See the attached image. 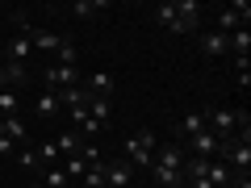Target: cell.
<instances>
[{
  "instance_id": "obj_12",
  "label": "cell",
  "mask_w": 251,
  "mask_h": 188,
  "mask_svg": "<svg viewBox=\"0 0 251 188\" xmlns=\"http://www.w3.org/2000/svg\"><path fill=\"white\" fill-rule=\"evenodd\" d=\"M54 146H59V159H67V155H80L84 138H80V130H63V134L54 138Z\"/></svg>"
},
{
  "instance_id": "obj_15",
  "label": "cell",
  "mask_w": 251,
  "mask_h": 188,
  "mask_svg": "<svg viewBox=\"0 0 251 188\" xmlns=\"http://www.w3.org/2000/svg\"><path fill=\"white\" fill-rule=\"evenodd\" d=\"M72 13H75L80 21H92L97 13H109V0H80V4H75Z\"/></svg>"
},
{
  "instance_id": "obj_9",
  "label": "cell",
  "mask_w": 251,
  "mask_h": 188,
  "mask_svg": "<svg viewBox=\"0 0 251 188\" xmlns=\"http://www.w3.org/2000/svg\"><path fill=\"white\" fill-rule=\"evenodd\" d=\"M25 38H29V46H34V50H42V54H46V50H59V46L67 42L63 34H54V29H38V25L29 29Z\"/></svg>"
},
{
  "instance_id": "obj_21",
  "label": "cell",
  "mask_w": 251,
  "mask_h": 188,
  "mask_svg": "<svg viewBox=\"0 0 251 188\" xmlns=\"http://www.w3.org/2000/svg\"><path fill=\"white\" fill-rule=\"evenodd\" d=\"M226 46H230L234 54H251V29H234V34L226 38Z\"/></svg>"
},
{
  "instance_id": "obj_31",
  "label": "cell",
  "mask_w": 251,
  "mask_h": 188,
  "mask_svg": "<svg viewBox=\"0 0 251 188\" xmlns=\"http://www.w3.org/2000/svg\"><path fill=\"white\" fill-rule=\"evenodd\" d=\"M226 188H251V171H243V176H230V184Z\"/></svg>"
},
{
  "instance_id": "obj_8",
  "label": "cell",
  "mask_w": 251,
  "mask_h": 188,
  "mask_svg": "<svg viewBox=\"0 0 251 188\" xmlns=\"http://www.w3.org/2000/svg\"><path fill=\"white\" fill-rule=\"evenodd\" d=\"M184 151H193L197 159H218L222 142H218V138L209 134V130H201V134H193V138H188V146H184Z\"/></svg>"
},
{
  "instance_id": "obj_16",
  "label": "cell",
  "mask_w": 251,
  "mask_h": 188,
  "mask_svg": "<svg viewBox=\"0 0 251 188\" xmlns=\"http://www.w3.org/2000/svg\"><path fill=\"white\" fill-rule=\"evenodd\" d=\"M201 130H205V113H184V117H180V134H184V142L193 134H201Z\"/></svg>"
},
{
  "instance_id": "obj_11",
  "label": "cell",
  "mask_w": 251,
  "mask_h": 188,
  "mask_svg": "<svg viewBox=\"0 0 251 188\" xmlns=\"http://www.w3.org/2000/svg\"><path fill=\"white\" fill-rule=\"evenodd\" d=\"M197 42H201V54H205V59H218V54H226V50H230V46H226V34H218V29L201 34Z\"/></svg>"
},
{
  "instance_id": "obj_13",
  "label": "cell",
  "mask_w": 251,
  "mask_h": 188,
  "mask_svg": "<svg viewBox=\"0 0 251 188\" xmlns=\"http://www.w3.org/2000/svg\"><path fill=\"white\" fill-rule=\"evenodd\" d=\"M230 176H234V171L226 167L222 159H209V167H205V180H209L214 188H226V184H230Z\"/></svg>"
},
{
  "instance_id": "obj_4",
  "label": "cell",
  "mask_w": 251,
  "mask_h": 188,
  "mask_svg": "<svg viewBox=\"0 0 251 188\" xmlns=\"http://www.w3.org/2000/svg\"><path fill=\"white\" fill-rule=\"evenodd\" d=\"M42 84L50 92H63V88H72V84H84V75H80V67H63V63H50L42 71Z\"/></svg>"
},
{
  "instance_id": "obj_33",
  "label": "cell",
  "mask_w": 251,
  "mask_h": 188,
  "mask_svg": "<svg viewBox=\"0 0 251 188\" xmlns=\"http://www.w3.org/2000/svg\"><path fill=\"white\" fill-rule=\"evenodd\" d=\"M4 88H9V80H4V71H0V92H4Z\"/></svg>"
},
{
  "instance_id": "obj_6",
  "label": "cell",
  "mask_w": 251,
  "mask_h": 188,
  "mask_svg": "<svg viewBox=\"0 0 251 188\" xmlns=\"http://www.w3.org/2000/svg\"><path fill=\"white\" fill-rule=\"evenodd\" d=\"M100 176H105V188H130L134 184V167L126 159H100Z\"/></svg>"
},
{
  "instance_id": "obj_22",
  "label": "cell",
  "mask_w": 251,
  "mask_h": 188,
  "mask_svg": "<svg viewBox=\"0 0 251 188\" xmlns=\"http://www.w3.org/2000/svg\"><path fill=\"white\" fill-rule=\"evenodd\" d=\"M17 109H21V96L13 88H4L0 92V117H17Z\"/></svg>"
},
{
  "instance_id": "obj_23",
  "label": "cell",
  "mask_w": 251,
  "mask_h": 188,
  "mask_svg": "<svg viewBox=\"0 0 251 188\" xmlns=\"http://www.w3.org/2000/svg\"><path fill=\"white\" fill-rule=\"evenodd\" d=\"M59 92H50V88H46L42 92V96H38V113H42V117H54V113H59Z\"/></svg>"
},
{
  "instance_id": "obj_19",
  "label": "cell",
  "mask_w": 251,
  "mask_h": 188,
  "mask_svg": "<svg viewBox=\"0 0 251 188\" xmlns=\"http://www.w3.org/2000/svg\"><path fill=\"white\" fill-rule=\"evenodd\" d=\"M59 167L67 171V180H72V184H75V180H80L84 171H88V163H84V155H67V159H63Z\"/></svg>"
},
{
  "instance_id": "obj_28",
  "label": "cell",
  "mask_w": 251,
  "mask_h": 188,
  "mask_svg": "<svg viewBox=\"0 0 251 188\" xmlns=\"http://www.w3.org/2000/svg\"><path fill=\"white\" fill-rule=\"evenodd\" d=\"M234 75H239L243 88L251 84V59H247V54H234Z\"/></svg>"
},
{
  "instance_id": "obj_17",
  "label": "cell",
  "mask_w": 251,
  "mask_h": 188,
  "mask_svg": "<svg viewBox=\"0 0 251 188\" xmlns=\"http://www.w3.org/2000/svg\"><path fill=\"white\" fill-rule=\"evenodd\" d=\"M172 9H176L180 17L188 21V25H197V17H201V0H172Z\"/></svg>"
},
{
  "instance_id": "obj_1",
  "label": "cell",
  "mask_w": 251,
  "mask_h": 188,
  "mask_svg": "<svg viewBox=\"0 0 251 188\" xmlns=\"http://www.w3.org/2000/svg\"><path fill=\"white\" fill-rule=\"evenodd\" d=\"M159 188H184V146H155V159L147 167Z\"/></svg>"
},
{
  "instance_id": "obj_35",
  "label": "cell",
  "mask_w": 251,
  "mask_h": 188,
  "mask_svg": "<svg viewBox=\"0 0 251 188\" xmlns=\"http://www.w3.org/2000/svg\"><path fill=\"white\" fill-rule=\"evenodd\" d=\"M25 188H42V184H25Z\"/></svg>"
},
{
  "instance_id": "obj_3",
  "label": "cell",
  "mask_w": 251,
  "mask_h": 188,
  "mask_svg": "<svg viewBox=\"0 0 251 188\" xmlns=\"http://www.w3.org/2000/svg\"><path fill=\"white\" fill-rule=\"evenodd\" d=\"M205 130L222 146L234 142V138H239V109H214V113H205Z\"/></svg>"
},
{
  "instance_id": "obj_30",
  "label": "cell",
  "mask_w": 251,
  "mask_h": 188,
  "mask_svg": "<svg viewBox=\"0 0 251 188\" xmlns=\"http://www.w3.org/2000/svg\"><path fill=\"white\" fill-rule=\"evenodd\" d=\"M54 54H59V63H63V67H75V42H63Z\"/></svg>"
},
{
  "instance_id": "obj_26",
  "label": "cell",
  "mask_w": 251,
  "mask_h": 188,
  "mask_svg": "<svg viewBox=\"0 0 251 188\" xmlns=\"http://www.w3.org/2000/svg\"><path fill=\"white\" fill-rule=\"evenodd\" d=\"M4 134L21 146V142H25V121H21V117H4Z\"/></svg>"
},
{
  "instance_id": "obj_25",
  "label": "cell",
  "mask_w": 251,
  "mask_h": 188,
  "mask_svg": "<svg viewBox=\"0 0 251 188\" xmlns=\"http://www.w3.org/2000/svg\"><path fill=\"white\" fill-rule=\"evenodd\" d=\"M75 184H80V188H105V176H100V163H92V167L84 171V176L75 180Z\"/></svg>"
},
{
  "instance_id": "obj_32",
  "label": "cell",
  "mask_w": 251,
  "mask_h": 188,
  "mask_svg": "<svg viewBox=\"0 0 251 188\" xmlns=\"http://www.w3.org/2000/svg\"><path fill=\"white\" fill-rule=\"evenodd\" d=\"M0 155H4V159H9V155H17V142H13V138H9V134L0 138Z\"/></svg>"
},
{
  "instance_id": "obj_14",
  "label": "cell",
  "mask_w": 251,
  "mask_h": 188,
  "mask_svg": "<svg viewBox=\"0 0 251 188\" xmlns=\"http://www.w3.org/2000/svg\"><path fill=\"white\" fill-rule=\"evenodd\" d=\"M0 71H4V80H9V84H25V80H29V63L4 59V63H0Z\"/></svg>"
},
{
  "instance_id": "obj_10",
  "label": "cell",
  "mask_w": 251,
  "mask_h": 188,
  "mask_svg": "<svg viewBox=\"0 0 251 188\" xmlns=\"http://www.w3.org/2000/svg\"><path fill=\"white\" fill-rule=\"evenodd\" d=\"M84 92L88 96H113V75L109 71H92V75H84Z\"/></svg>"
},
{
  "instance_id": "obj_2",
  "label": "cell",
  "mask_w": 251,
  "mask_h": 188,
  "mask_svg": "<svg viewBox=\"0 0 251 188\" xmlns=\"http://www.w3.org/2000/svg\"><path fill=\"white\" fill-rule=\"evenodd\" d=\"M155 146H159V138H155V130H134V134L122 142V159L130 163L134 171H147L155 159Z\"/></svg>"
},
{
  "instance_id": "obj_18",
  "label": "cell",
  "mask_w": 251,
  "mask_h": 188,
  "mask_svg": "<svg viewBox=\"0 0 251 188\" xmlns=\"http://www.w3.org/2000/svg\"><path fill=\"white\" fill-rule=\"evenodd\" d=\"M29 54H34V46H29V38H13V42H9V59L13 63H29Z\"/></svg>"
},
{
  "instance_id": "obj_27",
  "label": "cell",
  "mask_w": 251,
  "mask_h": 188,
  "mask_svg": "<svg viewBox=\"0 0 251 188\" xmlns=\"http://www.w3.org/2000/svg\"><path fill=\"white\" fill-rule=\"evenodd\" d=\"M38 151V163H42V167H54V163H59V146L54 142H42V146H34Z\"/></svg>"
},
{
  "instance_id": "obj_34",
  "label": "cell",
  "mask_w": 251,
  "mask_h": 188,
  "mask_svg": "<svg viewBox=\"0 0 251 188\" xmlns=\"http://www.w3.org/2000/svg\"><path fill=\"white\" fill-rule=\"evenodd\" d=\"M0 138H4V117H0Z\"/></svg>"
},
{
  "instance_id": "obj_36",
  "label": "cell",
  "mask_w": 251,
  "mask_h": 188,
  "mask_svg": "<svg viewBox=\"0 0 251 188\" xmlns=\"http://www.w3.org/2000/svg\"><path fill=\"white\" fill-rule=\"evenodd\" d=\"M67 188H80V184H67Z\"/></svg>"
},
{
  "instance_id": "obj_5",
  "label": "cell",
  "mask_w": 251,
  "mask_h": 188,
  "mask_svg": "<svg viewBox=\"0 0 251 188\" xmlns=\"http://www.w3.org/2000/svg\"><path fill=\"white\" fill-rule=\"evenodd\" d=\"M247 21H251V4L247 0H243V4H226V9L218 13V34L230 38L234 29H247Z\"/></svg>"
},
{
  "instance_id": "obj_7",
  "label": "cell",
  "mask_w": 251,
  "mask_h": 188,
  "mask_svg": "<svg viewBox=\"0 0 251 188\" xmlns=\"http://www.w3.org/2000/svg\"><path fill=\"white\" fill-rule=\"evenodd\" d=\"M151 17H155V25H159V29H168V34H193V29H197V25H188V21L180 17L176 9H172V0H168V4H155V13H151Z\"/></svg>"
},
{
  "instance_id": "obj_24",
  "label": "cell",
  "mask_w": 251,
  "mask_h": 188,
  "mask_svg": "<svg viewBox=\"0 0 251 188\" xmlns=\"http://www.w3.org/2000/svg\"><path fill=\"white\" fill-rule=\"evenodd\" d=\"M72 180H67V171L54 163V167H46V176H42V188H67Z\"/></svg>"
},
{
  "instance_id": "obj_20",
  "label": "cell",
  "mask_w": 251,
  "mask_h": 188,
  "mask_svg": "<svg viewBox=\"0 0 251 188\" xmlns=\"http://www.w3.org/2000/svg\"><path fill=\"white\" fill-rule=\"evenodd\" d=\"M109 113H113V105H109L105 96H92V100H88V117H92V121L105 125V121H109Z\"/></svg>"
},
{
  "instance_id": "obj_29",
  "label": "cell",
  "mask_w": 251,
  "mask_h": 188,
  "mask_svg": "<svg viewBox=\"0 0 251 188\" xmlns=\"http://www.w3.org/2000/svg\"><path fill=\"white\" fill-rule=\"evenodd\" d=\"M17 163H21L25 171H38V167H42V163H38V151H34V146H25V151H17Z\"/></svg>"
}]
</instances>
